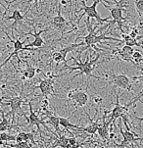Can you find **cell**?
<instances>
[{
    "label": "cell",
    "instance_id": "23",
    "mask_svg": "<svg viewBox=\"0 0 143 148\" xmlns=\"http://www.w3.org/2000/svg\"><path fill=\"white\" fill-rule=\"evenodd\" d=\"M6 19L7 20H13L14 21L13 27H14L16 24H18V23L22 22L23 20H24V16L21 14V11H19V10H14L13 14H12L11 16H8Z\"/></svg>",
    "mask_w": 143,
    "mask_h": 148
},
{
    "label": "cell",
    "instance_id": "31",
    "mask_svg": "<svg viewBox=\"0 0 143 148\" xmlns=\"http://www.w3.org/2000/svg\"><path fill=\"white\" fill-rule=\"evenodd\" d=\"M122 52H125V53H127V55H129V56H132V54L134 53V49L133 47H130V46H127V45H125L124 47L121 49Z\"/></svg>",
    "mask_w": 143,
    "mask_h": 148
},
{
    "label": "cell",
    "instance_id": "30",
    "mask_svg": "<svg viewBox=\"0 0 143 148\" xmlns=\"http://www.w3.org/2000/svg\"><path fill=\"white\" fill-rule=\"evenodd\" d=\"M135 8L138 11L139 15L143 14V0H135Z\"/></svg>",
    "mask_w": 143,
    "mask_h": 148
},
{
    "label": "cell",
    "instance_id": "7",
    "mask_svg": "<svg viewBox=\"0 0 143 148\" xmlns=\"http://www.w3.org/2000/svg\"><path fill=\"white\" fill-rule=\"evenodd\" d=\"M68 99L73 100L75 103L77 104V106L79 107H84L88 102V94L83 90L79 89H74L69 91L68 93Z\"/></svg>",
    "mask_w": 143,
    "mask_h": 148
},
{
    "label": "cell",
    "instance_id": "4",
    "mask_svg": "<svg viewBox=\"0 0 143 148\" xmlns=\"http://www.w3.org/2000/svg\"><path fill=\"white\" fill-rule=\"evenodd\" d=\"M97 27H98V26L95 27L93 29H89V34L83 37L84 43H85V45H86V47H85L84 50H86L87 48H90V47H94L95 44L99 43V42L102 41V40H114V41H118V42H124L122 41V39L115 38V37H112V36L111 37L106 36L108 32L98 36V34H96V32H95V29H96Z\"/></svg>",
    "mask_w": 143,
    "mask_h": 148
},
{
    "label": "cell",
    "instance_id": "35",
    "mask_svg": "<svg viewBox=\"0 0 143 148\" xmlns=\"http://www.w3.org/2000/svg\"><path fill=\"white\" fill-rule=\"evenodd\" d=\"M94 102H96V103H100V102H102V98L101 97H99V96H97V97H94Z\"/></svg>",
    "mask_w": 143,
    "mask_h": 148
},
{
    "label": "cell",
    "instance_id": "2",
    "mask_svg": "<svg viewBox=\"0 0 143 148\" xmlns=\"http://www.w3.org/2000/svg\"><path fill=\"white\" fill-rule=\"evenodd\" d=\"M115 3H116V6H108L103 2V5H104L105 8L109 9L110 11V17L113 19V21L109 24V27L112 26L113 24L117 23L118 24V27L120 29L122 34H124V29H122V22L125 21V18L122 17V12L125 11V8L122 6L124 4V0H120V1H117V0H114Z\"/></svg>",
    "mask_w": 143,
    "mask_h": 148
},
{
    "label": "cell",
    "instance_id": "40",
    "mask_svg": "<svg viewBox=\"0 0 143 148\" xmlns=\"http://www.w3.org/2000/svg\"><path fill=\"white\" fill-rule=\"evenodd\" d=\"M1 6H2V5H1V4H0V8H1ZM5 10H6V9H5ZM6 12H7V10H6Z\"/></svg>",
    "mask_w": 143,
    "mask_h": 148
},
{
    "label": "cell",
    "instance_id": "15",
    "mask_svg": "<svg viewBox=\"0 0 143 148\" xmlns=\"http://www.w3.org/2000/svg\"><path fill=\"white\" fill-rule=\"evenodd\" d=\"M86 114H87V117H88L90 122H89L88 126H86L85 127H81L79 132H86V134H95L97 132V130H98L99 122H94L92 119H90L88 113H86Z\"/></svg>",
    "mask_w": 143,
    "mask_h": 148
},
{
    "label": "cell",
    "instance_id": "29",
    "mask_svg": "<svg viewBox=\"0 0 143 148\" xmlns=\"http://www.w3.org/2000/svg\"><path fill=\"white\" fill-rule=\"evenodd\" d=\"M11 147L14 148H31V145L29 144V141H25V142H20V143L10 145Z\"/></svg>",
    "mask_w": 143,
    "mask_h": 148
},
{
    "label": "cell",
    "instance_id": "37",
    "mask_svg": "<svg viewBox=\"0 0 143 148\" xmlns=\"http://www.w3.org/2000/svg\"><path fill=\"white\" fill-rule=\"evenodd\" d=\"M60 3H61L62 5H64V6H65V5H67L68 2L66 1V0H61V2H60Z\"/></svg>",
    "mask_w": 143,
    "mask_h": 148
},
{
    "label": "cell",
    "instance_id": "20",
    "mask_svg": "<svg viewBox=\"0 0 143 148\" xmlns=\"http://www.w3.org/2000/svg\"><path fill=\"white\" fill-rule=\"evenodd\" d=\"M68 144H69V138L65 136V135H59V137L56 138V140L54 141V143L52 146L53 147L60 146L61 148H67Z\"/></svg>",
    "mask_w": 143,
    "mask_h": 148
},
{
    "label": "cell",
    "instance_id": "6",
    "mask_svg": "<svg viewBox=\"0 0 143 148\" xmlns=\"http://www.w3.org/2000/svg\"><path fill=\"white\" fill-rule=\"evenodd\" d=\"M106 77L110 81V82L116 84L118 87L122 89H125L127 91H130L131 90V86L132 84L130 82L129 77L127 76H125L124 74L121 75H107Z\"/></svg>",
    "mask_w": 143,
    "mask_h": 148
},
{
    "label": "cell",
    "instance_id": "26",
    "mask_svg": "<svg viewBox=\"0 0 143 148\" xmlns=\"http://www.w3.org/2000/svg\"><path fill=\"white\" fill-rule=\"evenodd\" d=\"M52 59H53L57 64L64 62L65 65H67V60H66V58H65V57L63 56L61 53H60V51L53 52V53H52Z\"/></svg>",
    "mask_w": 143,
    "mask_h": 148
},
{
    "label": "cell",
    "instance_id": "1",
    "mask_svg": "<svg viewBox=\"0 0 143 148\" xmlns=\"http://www.w3.org/2000/svg\"><path fill=\"white\" fill-rule=\"evenodd\" d=\"M100 58V54L98 53L96 55V57H95L94 59H90V54L87 55V59L85 62H81V53L79 54V60H77L75 57H72L70 60H74L75 64L77 65L76 67H71V66H68V65H65L64 67L62 68L61 71H63L64 69H70L71 71H76V70H79V74H77L76 76H75L73 79H75L76 77L79 76V75H86L87 77H93L95 79H100V77H95L93 75L91 74L92 72H93V70L95 69V65H96L97 61L99 60Z\"/></svg>",
    "mask_w": 143,
    "mask_h": 148
},
{
    "label": "cell",
    "instance_id": "14",
    "mask_svg": "<svg viewBox=\"0 0 143 148\" xmlns=\"http://www.w3.org/2000/svg\"><path fill=\"white\" fill-rule=\"evenodd\" d=\"M58 15L57 16H55L53 20H52V25L56 27L57 29H63V27H66L65 26H67L68 22L66 21V19L64 18V17L61 15V7H58Z\"/></svg>",
    "mask_w": 143,
    "mask_h": 148
},
{
    "label": "cell",
    "instance_id": "25",
    "mask_svg": "<svg viewBox=\"0 0 143 148\" xmlns=\"http://www.w3.org/2000/svg\"><path fill=\"white\" fill-rule=\"evenodd\" d=\"M0 141H2V142L16 141V135H12L6 132H0Z\"/></svg>",
    "mask_w": 143,
    "mask_h": 148
},
{
    "label": "cell",
    "instance_id": "22",
    "mask_svg": "<svg viewBox=\"0 0 143 148\" xmlns=\"http://www.w3.org/2000/svg\"><path fill=\"white\" fill-rule=\"evenodd\" d=\"M36 70L34 67L31 66V65H27L26 69L24 70V71H22V75L24 76L26 79H32L34 76H36Z\"/></svg>",
    "mask_w": 143,
    "mask_h": 148
},
{
    "label": "cell",
    "instance_id": "17",
    "mask_svg": "<svg viewBox=\"0 0 143 148\" xmlns=\"http://www.w3.org/2000/svg\"><path fill=\"white\" fill-rule=\"evenodd\" d=\"M25 141H31L32 144H36V142L34 141V137L32 132H20L18 135H16V142L20 143V142H25Z\"/></svg>",
    "mask_w": 143,
    "mask_h": 148
},
{
    "label": "cell",
    "instance_id": "34",
    "mask_svg": "<svg viewBox=\"0 0 143 148\" xmlns=\"http://www.w3.org/2000/svg\"><path fill=\"white\" fill-rule=\"evenodd\" d=\"M132 117H133L135 120H137V121H138L139 126H140V125H141V123L143 122V117H137V116H135V115H132Z\"/></svg>",
    "mask_w": 143,
    "mask_h": 148
},
{
    "label": "cell",
    "instance_id": "27",
    "mask_svg": "<svg viewBox=\"0 0 143 148\" xmlns=\"http://www.w3.org/2000/svg\"><path fill=\"white\" fill-rule=\"evenodd\" d=\"M132 60H133V64L139 65L140 63L143 62V56L139 51H134V53L132 54Z\"/></svg>",
    "mask_w": 143,
    "mask_h": 148
},
{
    "label": "cell",
    "instance_id": "12",
    "mask_svg": "<svg viewBox=\"0 0 143 148\" xmlns=\"http://www.w3.org/2000/svg\"><path fill=\"white\" fill-rule=\"evenodd\" d=\"M5 32V34H6V36H7V37H8V38H9V40L11 41L12 43H13V45H14V51L9 55L8 58H7L6 60H5V61L3 62V63H2L1 65H0V69H1V68L3 67L5 64L8 63V62L10 61V60H11L12 57L15 56V55H17V54L19 53L20 51H22V50H24V48H25V43H24V42H22L21 40H20V39H12L11 37L9 36V34H7L6 32Z\"/></svg>",
    "mask_w": 143,
    "mask_h": 148
},
{
    "label": "cell",
    "instance_id": "13",
    "mask_svg": "<svg viewBox=\"0 0 143 148\" xmlns=\"http://www.w3.org/2000/svg\"><path fill=\"white\" fill-rule=\"evenodd\" d=\"M47 31H48V29H42V31H40V32H36V31H34V34H32V32H29V34H27L34 36V40L32 42H31V43L25 45L24 50L26 48H29V47H36V48H39V47H41L42 45L44 44V40H43V38L41 37V34H43V32H47Z\"/></svg>",
    "mask_w": 143,
    "mask_h": 148
},
{
    "label": "cell",
    "instance_id": "10",
    "mask_svg": "<svg viewBox=\"0 0 143 148\" xmlns=\"http://www.w3.org/2000/svg\"><path fill=\"white\" fill-rule=\"evenodd\" d=\"M53 85H54V79H41L39 82V85L34 88L40 89L42 95L44 96V98H47L49 95H53Z\"/></svg>",
    "mask_w": 143,
    "mask_h": 148
},
{
    "label": "cell",
    "instance_id": "19",
    "mask_svg": "<svg viewBox=\"0 0 143 148\" xmlns=\"http://www.w3.org/2000/svg\"><path fill=\"white\" fill-rule=\"evenodd\" d=\"M122 41L125 42V45L127 46H130V47H133V46H139V47H142L143 48V42L142 43H139L138 40L136 38H133V37L129 36V34H122Z\"/></svg>",
    "mask_w": 143,
    "mask_h": 148
},
{
    "label": "cell",
    "instance_id": "41",
    "mask_svg": "<svg viewBox=\"0 0 143 148\" xmlns=\"http://www.w3.org/2000/svg\"><path fill=\"white\" fill-rule=\"evenodd\" d=\"M141 71H142V72H143V69H141Z\"/></svg>",
    "mask_w": 143,
    "mask_h": 148
},
{
    "label": "cell",
    "instance_id": "21",
    "mask_svg": "<svg viewBox=\"0 0 143 148\" xmlns=\"http://www.w3.org/2000/svg\"><path fill=\"white\" fill-rule=\"evenodd\" d=\"M59 116L57 115H52V114H49L48 116V122L52 127H54L55 130H56L58 134H60V130H59V127H60V121H59Z\"/></svg>",
    "mask_w": 143,
    "mask_h": 148
},
{
    "label": "cell",
    "instance_id": "32",
    "mask_svg": "<svg viewBox=\"0 0 143 148\" xmlns=\"http://www.w3.org/2000/svg\"><path fill=\"white\" fill-rule=\"evenodd\" d=\"M69 145H71V146L77 147V141L76 137H74V136L70 137V138H69Z\"/></svg>",
    "mask_w": 143,
    "mask_h": 148
},
{
    "label": "cell",
    "instance_id": "3",
    "mask_svg": "<svg viewBox=\"0 0 143 148\" xmlns=\"http://www.w3.org/2000/svg\"><path fill=\"white\" fill-rule=\"evenodd\" d=\"M101 2H104V0H95V1L92 3L90 6H86V5L84 4V2L82 1V4H83V8H82V10H83V13H82L81 16H79V21L81 20L82 17L84 16V15H86L87 16V26H89V19L90 18H93L95 19L97 21V23H98V25H103L105 22L108 21L111 17H107V18H104V19H102L101 18V16L99 15V13L97 12V10H96V7H97V5H98L99 3H101Z\"/></svg>",
    "mask_w": 143,
    "mask_h": 148
},
{
    "label": "cell",
    "instance_id": "5",
    "mask_svg": "<svg viewBox=\"0 0 143 148\" xmlns=\"http://www.w3.org/2000/svg\"><path fill=\"white\" fill-rule=\"evenodd\" d=\"M23 91H24V86L22 87L21 94H20L19 96L11 97V98L5 96L4 100H7V103H2L3 105H9L10 108H11L10 114H11V116H12V120H11V124L12 125H14V123H15V118H16V114H17V113L20 111V112H21V113H20V115H23V111H22V109H21L22 103L24 102Z\"/></svg>",
    "mask_w": 143,
    "mask_h": 148
},
{
    "label": "cell",
    "instance_id": "36",
    "mask_svg": "<svg viewBox=\"0 0 143 148\" xmlns=\"http://www.w3.org/2000/svg\"><path fill=\"white\" fill-rule=\"evenodd\" d=\"M32 1L36 2V6H37V4H38V2H39V1H41V0H29V3H31V2H32Z\"/></svg>",
    "mask_w": 143,
    "mask_h": 148
},
{
    "label": "cell",
    "instance_id": "33",
    "mask_svg": "<svg viewBox=\"0 0 143 148\" xmlns=\"http://www.w3.org/2000/svg\"><path fill=\"white\" fill-rule=\"evenodd\" d=\"M137 34H138V29L135 27V29H131V32H129V36H131V37H133V38H136L137 37Z\"/></svg>",
    "mask_w": 143,
    "mask_h": 148
},
{
    "label": "cell",
    "instance_id": "8",
    "mask_svg": "<svg viewBox=\"0 0 143 148\" xmlns=\"http://www.w3.org/2000/svg\"><path fill=\"white\" fill-rule=\"evenodd\" d=\"M29 117L26 116L25 114H23L22 116H24L25 119H27V121L29 122V127L36 126L38 132L42 134V132H41V130H40V125H42V126H43L46 130H48V127H47L46 124H45L44 122L40 121V119H39L38 115H37L36 113L34 112V110H32V104H31V101L29 102Z\"/></svg>",
    "mask_w": 143,
    "mask_h": 148
},
{
    "label": "cell",
    "instance_id": "18",
    "mask_svg": "<svg viewBox=\"0 0 143 148\" xmlns=\"http://www.w3.org/2000/svg\"><path fill=\"white\" fill-rule=\"evenodd\" d=\"M77 112V110L76 111H74L72 113V115L70 116L69 118H64V117H60L59 118V121H60V126H62L64 129H70V127H73V129H75L76 130H81V127H79V126H76V125H73L71 122H70V118H71L73 115H74V113H76Z\"/></svg>",
    "mask_w": 143,
    "mask_h": 148
},
{
    "label": "cell",
    "instance_id": "39",
    "mask_svg": "<svg viewBox=\"0 0 143 148\" xmlns=\"http://www.w3.org/2000/svg\"><path fill=\"white\" fill-rule=\"evenodd\" d=\"M2 77H3V75H2L1 69H0V82H1V81H2Z\"/></svg>",
    "mask_w": 143,
    "mask_h": 148
},
{
    "label": "cell",
    "instance_id": "28",
    "mask_svg": "<svg viewBox=\"0 0 143 148\" xmlns=\"http://www.w3.org/2000/svg\"><path fill=\"white\" fill-rule=\"evenodd\" d=\"M48 107H49V101L47 98H43L40 102V110L43 112L48 111Z\"/></svg>",
    "mask_w": 143,
    "mask_h": 148
},
{
    "label": "cell",
    "instance_id": "16",
    "mask_svg": "<svg viewBox=\"0 0 143 148\" xmlns=\"http://www.w3.org/2000/svg\"><path fill=\"white\" fill-rule=\"evenodd\" d=\"M1 117H2V120H1V122H0V132H6V130H9L18 129L20 127V126H14V125H12L9 120L5 117L4 111L1 112Z\"/></svg>",
    "mask_w": 143,
    "mask_h": 148
},
{
    "label": "cell",
    "instance_id": "42",
    "mask_svg": "<svg viewBox=\"0 0 143 148\" xmlns=\"http://www.w3.org/2000/svg\"><path fill=\"white\" fill-rule=\"evenodd\" d=\"M0 56H1V53H0Z\"/></svg>",
    "mask_w": 143,
    "mask_h": 148
},
{
    "label": "cell",
    "instance_id": "9",
    "mask_svg": "<svg viewBox=\"0 0 143 148\" xmlns=\"http://www.w3.org/2000/svg\"><path fill=\"white\" fill-rule=\"evenodd\" d=\"M119 127H120V132H121V134L122 136V141L121 143V146H125V145L132 143L134 141H138V140H143V137H138V135L134 134V132H130V130H125V132L122 127V121H120Z\"/></svg>",
    "mask_w": 143,
    "mask_h": 148
},
{
    "label": "cell",
    "instance_id": "24",
    "mask_svg": "<svg viewBox=\"0 0 143 148\" xmlns=\"http://www.w3.org/2000/svg\"><path fill=\"white\" fill-rule=\"evenodd\" d=\"M85 43L84 42H81V43H74L72 45H69V46L67 47H64V48H62L61 50H60V53H61L63 56L66 58L67 54L69 53L70 51H74V49H76L77 47H79V46H83Z\"/></svg>",
    "mask_w": 143,
    "mask_h": 148
},
{
    "label": "cell",
    "instance_id": "11",
    "mask_svg": "<svg viewBox=\"0 0 143 148\" xmlns=\"http://www.w3.org/2000/svg\"><path fill=\"white\" fill-rule=\"evenodd\" d=\"M108 112L105 111L104 112V115H103V119H102V123L98 125V130H97V132H98V134L100 136L102 137L103 139H106L108 140L110 138V126L112 125V123L110 120H108L106 121V116H107Z\"/></svg>",
    "mask_w": 143,
    "mask_h": 148
},
{
    "label": "cell",
    "instance_id": "38",
    "mask_svg": "<svg viewBox=\"0 0 143 148\" xmlns=\"http://www.w3.org/2000/svg\"><path fill=\"white\" fill-rule=\"evenodd\" d=\"M4 97H5V96H3V97H1V98H0V104H2V101L4 100ZM1 112H2V110L0 109V113H1Z\"/></svg>",
    "mask_w": 143,
    "mask_h": 148
}]
</instances>
